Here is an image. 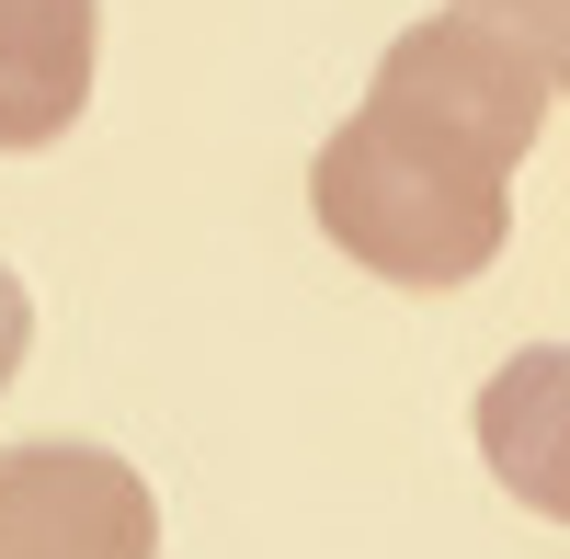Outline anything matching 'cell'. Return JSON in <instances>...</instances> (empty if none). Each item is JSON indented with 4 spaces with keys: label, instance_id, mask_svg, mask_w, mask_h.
<instances>
[{
    "label": "cell",
    "instance_id": "6da1fadb",
    "mask_svg": "<svg viewBox=\"0 0 570 559\" xmlns=\"http://www.w3.org/2000/svg\"><path fill=\"white\" fill-rule=\"evenodd\" d=\"M537 126H548L537 46L445 0L376 58L365 104L320 137L308 217L343 241V263L389 286H468L513 241V171Z\"/></svg>",
    "mask_w": 570,
    "mask_h": 559
},
{
    "label": "cell",
    "instance_id": "7a4b0ae2",
    "mask_svg": "<svg viewBox=\"0 0 570 559\" xmlns=\"http://www.w3.org/2000/svg\"><path fill=\"white\" fill-rule=\"evenodd\" d=\"M0 559H160V502L115 445H0Z\"/></svg>",
    "mask_w": 570,
    "mask_h": 559
},
{
    "label": "cell",
    "instance_id": "3957f363",
    "mask_svg": "<svg viewBox=\"0 0 570 559\" xmlns=\"http://www.w3.org/2000/svg\"><path fill=\"white\" fill-rule=\"evenodd\" d=\"M104 0H0V149H58L91 104Z\"/></svg>",
    "mask_w": 570,
    "mask_h": 559
},
{
    "label": "cell",
    "instance_id": "277c9868",
    "mask_svg": "<svg viewBox=\"0 0 570 559\" xmlns=\"http://www.w3.org/2000/svg\"><path fill=\"white\" fill-rule=\"evenodd\" d=\"M480 457L525 514L570 526V343H525L480 389Z\"/></svg>",
    "mask_w": 570,
    "mask_h": 559
},
{
    "label": "cell",
    "instance_id": "5b68a950",
    "mask_svg": "<svg viewBox=\"0 0 570 559\" xmlns=\"http://www.w3.org/2000/svg\"><path fill=\"white\" fill-rule=\"evenodd\" d=\"M513 35L537 46V69H548V91H570V0H537V12L513 23Z\"/></svg>",
    "mask_w": 570,
    "mask_h": 559
},
{
    "label": "cell",
    "instance_id": "8992f818",
    "mask_svg": "<svg viewBox=\"0 0 570 559\" xmlns=\"http://www.w3.org/2000/svg\"><path fill=\"white\" fill-rule=\"evenodd\" d=\"M23 343H35V297H23V274L0 263V389H12V365H23Z\"/></svg>",
    "mask_w": 570,
    "mask_h": 559
},
{
    "label": "cell",
    "instance_id": "52a82bcc",
    "mask_svg": "<svg viewBox=\"0 0 570 559\" xmlns=\"http://www.w3.org/2000/svg\"><path fill=\"white\" fill-rule=\"evenodd\" d=\"M456 12H491V23H525L537 0H456Z\"/></svg>",
    "mask_w": 570,
    "mask_h": 559
}]
</instances>
